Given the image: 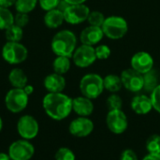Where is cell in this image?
Wrapping results in <instances>:
<instances>
[{
	"label": "cell",
	"mask_w": 160,
	"mask_h": 160,
	"mask_svg": "<svg viewBox=\"0 0 160 160\" xmlns=\"http://www.w3.org/2000/svg\"><path fill=\"white\" fill-rule=\"evenodd\" d=\"M42 107L50 118L62 121L72 112V98L63 92L48 93L42 99Z\"/></svg>",
	"instance_id": "6da1fadb"
},
{
	"label": "cell",
	"mask_w": 160,
	"mask_h": 160,
	"mask_svg": "<svg viewBox=\"0 0 160 160\" xmlns=\"http://www.w3.org/2000/svg\"><path fill=\"white\" fill-rule=\"evenodd\" d=\"M76 45V35L72 31L67 29L57 32L51 42L52 51L56 54V56L72 57V54L77 48Z\"/></svg>",
	"instance_id": "7a4b0ae2"
},
{
	"label": "cell",
	"mask_w": 160,
	"mask_h": 160,
	"mask_svg": "<svg viewBox=\"0 0 160 160\" xmlns=\"http://www.w3.org/2000/svg\"><path fill=\"white\" fill-rule=\"evenodd\" d=\"M80 91L90 99L98 98L104 91L103 78L97 73H88L80 81Z\"/></svg>",
	"instance_id": "3957f363"
},
{
	"label": "cell",
	"mask_w": 160,
	"mask_h": 160,
	"mask_svg": "<svg viewBox=\"0 0 160 160\" xmlns=\"http://www.w3.org/2000/svg\"><path fill=\"white\" fill-rule=\"evenodd\" d=\"M2 58L9 65H19L23 63L28 57L27 48L21 42L7 41L2 47Z\"/></svg>",
	"instance_id": "277c9868"
},
{
	"label": "cell",
	"mask_w": 160,
	"mask_h": 160,
	"mask_svg": "<svg viewBox=\"0 0 160 160\" xmlns=\"http://www.w3.org/2000/svg\"><path fill=\"white\" fill-rule=\"evenodd\" d=\"M104 36L110 39H120L126 36L128 30L127 21L120 16H110L105 19L101 26Z\"/></svg>",
	"instance_id": "5b68a950"
},
{
	"label": "cell",
	"mask_w": 160,
	"mask_h": 160,
	"mask_svg": "<svg viewBox=\"0 0 160 160\" xmlns=\"http://www.w3.org/2000/svg\"><path fill=\"white\" fill-rule=\"evenodd\" d=\"M29 96L24 92L23 88H12L5 97L6 108L12 113L22 112L28 105Z\"/></svg>",
	"instance_id": "8992f818"
},
{
	"label": "cell",
	"mask_w": 160,
	"mask_h": 160,
	"mask_svg": "<svg viewBox=\"0 0 160 160\" xmlns=\"http://www.w3.org/2000/svg\"><path fill=\"white\" fill-rule=\"evenodd\" d=\"M106 125L112 133L121 135L128 128V116L122 110L109 111L106 115Z\"/></svg>",
	"instance_id": "52a82bcc"
},
{
	"label": "cell",
	"mask_w": 160,
	"mask_h": 160,
	"mask_svg": "<svg viewBox=\"0 0 160 160\" xmlns=\"http://www.w3.org/2000/svg\"><path fill=\"white\" fill-rule=\"evenodd\" d=\"M17 131L23 140H33L38 136L39 131L38 122L32 115H22L17 122Z\"/></svg>",
	"instance_id": "ba28073f"
},
{
	"label": "cell",
	"mask_w": 160,
	"mask_h": 160,
	"mask_svg": "<svg viewBox=\"0 0 160 160\" xmlns=\"http://www.w3.org/2000/svg\"><path fill=\"white\" fill-rule=\"evenodd\" d=\"M34 154L35 148L27 140L15 141L8 147V156L11 160H30Z\"/></svg>",
	"instance_id": "9c48e42d"
},
{
	"label": "cell",
	"mask_w": 160,
	"mask_h": 160,
	"mask_svg": "<svg viewBox=\"0 0 160 160\" xmlns=\"http://www.w3.org/2000/svg\"><path fill=\"white\" fill-rule=\"evenodd\" d=\"M120 77L123 86L128 91L138 93L143 90V74L136 71L132 68L123 70Z\"/></svg>",
	"instance_id": "30bf717a"
},
{
	"label": "cell",
	"mask_w": 160,
	"mask_h": 160,
	"mask_svg": "<svg viewBox=\"0 0 160 160\" xmlns=\"http://www.w3.org/2000/svg\"><path fill=\"white\" fill-rule=\"evenodd\" d=\"M72 60L74 64L79 68H87L95 63L97 60L96 51L93 46L81 45L74 51L72 54Z\"/></svg>",
	"instance_id": "8fae6325"
},
{
	"label": "cell",
	"mask_w": 160,
	"mask_h": 160,
	"mask_svg": "<svg viewBox=\"0 0 160 160\" xmlns=\"http://www.w3.org/2000/svg\"><path fill=\"white\" fill-rule=\"evenodd\" d=\"M94 122L88 117L79 116L72 120L68 126L69 133L77 138H84L94 131Z\"/></svg>",
	"instance_id": "7c38bea8"
},
{
	"label": "cell",
	"mask_w": 160,
	"mask_h": 160,
	"mask_svg": "<svg viewBox=\"0 0 160 160\" xmlns=\"http://www.w3.org/2000/svg\"><path fill=\"white\" fill-rule=\"evenodd\" d=\"M89 13L90 9L84 4L69 5L64 11V18L69 24H79L87 20Z\"/></svg>",
	"instance_id": "4fadbf2b"
},
{
	"label": "cell",
	"mask_w": 160,
	"mask_h": 160,
	"mask_svg": "<svg viewBox=\"0 0 160 160\" xmlns=\"http://www.w3.org/2000/svg\"><path fill=\"white\" fill-rule=\"evenodd\" d=\"M130 64L133 69L142 74H145L154 68V59L151 54L146 52H136L131 57Z\"/></svg>",
	"instance_id": "5bb4252c"
},
{
	"label": "cell",
	"mask_w": 160,
	"mask_h": 160,
	"mask_svg": "<svg viewBox=\"0 0 160 160\" xmlns=\"http://www.w3.org/2000/svg\"><path fill=\"white\" fill-rule=\"evenodd\" d=\"M104 37L101 27L89 25L85 27L80 34V40L84 45L94 46L98 44Z\"/></svg>",
	"instance_id": "9a60e30c"
},
{
	"label": "cell",
	"mask_w": 160,
	"mask_h": 160,
	"mask_svg": "<svg viewBox=\"0 0 160 160\" xmlns=\"http://www.w3.org/2000/svg\"><path fill=\"white\" fill-rule=\"evenodd\" d=\"M43 85L48 93H62L66 88L67 82L63 75L53 72L45 77Z\"/></svg>",
	"instance_id": "2e32d148"
},
{
	"label": "cell",
	"mask_w": 160,
	"mask_h": 160,
	"mask_svg": "<svg viewBox=\"0 0 160 160\" xmlns=\"http://www.w3.org/2000/svg\"><path fill=\"white\" fill-rule=\"evenodd\" d=\"M94 103L92 99L86 97H77L72 99V111L79 116L88 117L94 112Z\"/></svg>",
	"instance_id": "e0dca14e"
},
{
	"label": "cell",
	"mask_w": 160,
	"mask_h": 160,
	"mask_svg": "<svg viewBox=\"0 0 160 160\" xmlns=\"http://www.w3.org/2000/svg\"><path fill=\"white\" fill-rule=\"evenodd\" d=\"M132 111L139 115L148 114L153 110V104L151 98L146 95L135 96L130 103Z\"/></svg>",
	"instance_id": "ac0fdd59"
},
{
	"label": "cell",
	"mask_w": 160,
	"mask_h": 160,
	"mask_svg": "<svg viewBox=\"0 0 160 160\" xmlns=\"http://www.w3.org/2000/svg\"><path fill=\"white\" fill-rule=\"evenodd\" d=\"M44 24L51 29H55L58 28L59 26L62 25V23L65 21L64 18V12L59 10L58 8H53L51 10L46 11L44 18Z\"/></svg>",
	"instance_id": "d6986e66"
},
{
	"label": "cell",
	"mask_w": 160,
	"mask_h": 160,
	"mask_svg": "<svg viewBox=\"0 0 160 160\" xmlns=\"http://www.w3.org/2000/svg\"><path fill=\"white\" fill-rule=\"evenodd\" d=\"M8 82L13 88H24L28 84V78L22 68H14L8 73Z\"/></svg>",
	"instance_id": "ffe728a7"
},
{
	"label": "cell",
	"mask_w": 160,
	"mask_h": 160,
	"mask_svg": "<svg viewBox=\"0 0 160 160\" xmlns=\"http://www.w3.org/2000/svg\"><path fill=\"white\" fill-rule=\"evenodd\" d=\"M159 73L153 68L143 74V90L146 93H152L159 85Z\"/></svg>",
	"instance_id": "44dd1931"
},
{
	"label": "cell",
	"mask_w": 160,
	"mask_h": 160,
	"mask_svg": "<svg viewBox=\"0 0 160 160\" xmlns=\"http://www.w3.org/2000/svg\"><path fill=\"white\" fill-rule=\"evenodd\" d=\"M103 83H104V89H106L107 91L112 94L119 92L123 87L121 77L115 74H109L105 78H103Z\"/></svg>",
	"instance_id": "7402d4cb"
},
{
	"label": "cell",
	"mask_w": 160,
	"mask_h": 160,
	"mask_svg": "<svg viewBox=\"0 0 160 160\" xmlns=\"http://www.w3.org/2000/svg\"><path fill=\"white\" fill-rule=\"evenodd\" d=\"M70 57L67 56H56L52 62V68L55 73L64 75L70 69Z\"/></svg>",
	"instance_id": "603a6c76"
},
{
	"label": "cell",
	"mask_w": 160,
	"mask_h": 160,
	"mask_svg": "<svg viewBox=\"0 0 160 160\" xmlns=\"http://www.w3.org/2000/svg\"><path fill=\"white\" fill-rule=\"evenodd\" d=\"M5 37L8 41L20 42L23 37V30L22 27L13 23L8 28L5 30Z\"/></svg>",
	"instance_id": "cb8c5ba5"
},
{
	"label": "cell",
	"mask_w": 160,
	"mask_h": 160,
	"mask_svg": "<svg viewBox=\"0 0 160 160\" xmlns=\"http://www.w3.org/2000/svg\"><path fill=\"white\" fill-rule=\"evenodd\" d=\"M14 23V15L8 8L0 7V30H6Z\"/></svg>",
	"instance_id": "d4e9b609"
},
{
	"label": "cell",
	"mask_w": 160,
	"mask_h": 160,
	"mask_svg": "<svg viewBox=\"0 0 160 160\" xmlns=\"http://www.w3.org/2000/svg\"><path fill=\"white\" fill-rule=\"evenodd\" d=\"M38 4V0H16L14 6L17 12L28 14L36 8Z\"/></svg>",
	"instance_id": "484cf974"
},
{
	"label": "cell",
	"mask_w": 160,
	"mask_h": 160,
	"mask_svg": "<svg viewBox=\"0 0 160 160\" xmlns=\"http://www.w3.org/2000/svg\"><path fill=\"white\" fill-rule=\"evenodd\" d=\"M145 148L148 154L160 155V135H151L145 142Z\"/></svg>",
	"instance_id": "4316f807"
},
{
	"label": "cell",
	"mask_w": 160,
	"mask_h": 160,
	"mask_svg": "<svg viewBox=\"0 0 160 160\" xmlns=\"http://www.w3.org/2000/svg\"><path fill=\"white\" fill-rule=\"evenodd\" d=\"M105 16L102 12L100 11H90L89 15H88V18H87V21L89 22L90 25H93V26H98V27H101L104 21H105Z\"/></svg>",
	"instance_id": "83f0119b"
},
{
	"label": "cell",
	"mask_w": 160,
	"mask_h": 160,
	"mask_svg": "<svg viewBox=\"0 0 160 160\" xmlns=\"http://www.w3.org/2000/svg\"><path fill=\"white\" fill-rule=\"evenodd\" d=\"M106 104H107L109 111L121 110L123 107V100L120 96H118L116 93H113L107 98Z\"/></svg>",
	"instance_id": "f1b7e54d"
},
{
	"label": "cell",
	"mask_w": 160,
	"mask_h": 160,
	"mask_svg": "<svg viewBox=\"0 0 160 160\" xmlns=\"http://www.w3.org/2000/svg\"><path fill=\"white\" fill-rule=\"evenodd\" d=\"M55 160H76V156L74 152L68 148V147H61L59 148L55 155H54Z\"/></svg>",
	"instance_id": "f546056e"
},
{
	"label": "cell",
	"mask_w": 160,
	"mask_h": 160,
	"mask_svg": "<svg viewBox=\"0 0 160 160\" xmlns=\"http://www.w3.org/2000/svg\"><path fill=\"white\" fill-rule=\"evenodd\" d=\"M95 51H96L97 59H99V60H105L109 58L111 55V49L105 44L97 46L95 48Z\"/></svg>",
	"instance_id": "4dcf8cb0"
},
{
	"label": "cell",
	"mask_w": 160,
	"mask_h": 160,
	"mask_svg": "<svg viewBox=\"0 0 160 160\" xmlns=\"http://www.w3.org/2000/svg\"><path fill=\"white\" fill-rule=\"evenodd\" d=\"M153 104V109L160 113V83L159 85L150 94Z\"/></svg>",
	"instance_id": "1f68e13d"
},
{
	"label": "cell",
	"mask_w": 160,
	"mask_h": 160,
	"mask_svg": "<svg viewBox=\"0 0 160 160\" xmlns=\"http://www.w3.org/2000/svg\"><path fill=\"white\" fill-rule=\"evenodd\" d=\"M29 22V15L27 13L17 12L14 15V23L22 28L26 26Z\"/></svg>",
	"instance_id": "d6a6232c"
},
{
	"label": "cell",
	"mask_w": 160,
	"mask_h": 160,
	"mask_svg": "<svg viewBox=\"0 0 160 160\" xmlns=\"http://www.w3.org/2000/svg\"><path fill=\"white\" fill-rule=\"evenodd\" d=\"M61 0H38V5L41 9L48 11L53 8H56Z\"/></svg>",
	"instance_id": "836d02e7"
},
{
	"label": "cell",
	"mask_w": 160,
	"mask_h": 160,
	"mask_svg": "<svg viewBox=\"0 0 160 160\" xmlns=\"http://www.w3.org/2000/svg\"><path fill=\"white\" fill-rule=\"evenodd\" d=\"M120 160H139V158L132 149H126L121 153Z\"/></svg>",
	"instance_id": "e575fe53"
},
{
	"label": "cell",
	"mask_w": 160,
	"mask_h": 160,
	"mask_svg": "<svg viewBox=\"0 0 160 160\" xmlns=\"http://www.w3.org/2000/svg\"><path fill=\"white\" fill-rule=\"evenodd\" d=\"M16 3V0H0V7H4V8H10L12 6H14Z\"/></svg>",
	"instance_id": "d590c367"
},
{
	"label": "cell",
	"mask_w": 160,
	"mask_h": 160,
	"mask_svg": "<svg viewBox=\"0 0 160 160\" xmlns=\"http://www.w3.org/2000/svg\"><path fill=\"white\" fill-rule=\"evenodd\" d=\"M68 6H69V4H68V3H67L65 0H61V1H60V3H59V5L57 6V8H58L59 10H61L62 12H64V11L66 10V8H67Z\"/></svg>",
	"instance_id": "8d00e7d4"
},
{
	"label": "cell",
	"mask_w": 160,
	"mask_h": 160,
	"mask_svg": "<svg viewBox=\"0 0 160 160\" xmlns=\"http://www.w3.org/2000/svg\"><path fill=\"white\" fill-rule=\"evenodd\" d=\"M142 160H160V155H153V154H148L146 155Z\"/></svg>",
	"instance_id": "74e56055"
},
{
	"label": "cell",
	"mask_w": 160,
	"mask_h": 160,
	"mask_svg": "<svg viewBox=\"0 0 160 160\" xmlns=\"http://www.w3.org/2000/svg\"><path fill=\"white\" fill-rule=\"evenodd\" d=\"M23 90H24V92H25L28 96H30V95H32L33 92H34V87H33L31 84H26V85L24 86Z\"/></svg>",
	"instance_id": "f35d334b"
},
{
	"label": "cell",
	"mask_w": 160,
	"mask_h": 160,
	"mask_svg": "<svg viewBox=\"0 0 160 160\" xmlns=\"http://www.w3.org/2000/svg\"><path fill=\"white\" fill-rule=\"evenodd\" d=\"M69 5H79V4H84L86 0H65Z\"/></svg>",
	"instance_id": "ab89813d"
},
{
	"label": "cell",
	"mask_w": 160,
	"mask_h": 160,
	"mask_svg": "<svg viewBox=\"0 0 160 160\" xmlns=\"http://www.w3.org/2000/svg\"><path fill=\"white\" fill-rule=\"evenodd\" d=\"M0 160H11L8 154L7 155L6 153H0Z\"/></svg>",
	"instance_id": "60d3db41"
},
{
	"label": "cell",
	"mask_w": 160,
	"mask_h": 160,
	"mask_svg": "<svg viewBox=\"0 0 160 160\" xmlns=\"http://www.w3.org/2000/svg\"><path fill=\"white\" fill-rule=\"evenodd\" d=\"M2 128H3V120L0 116V132L2 131Z\"/></svg>",
	"instance_id": "b9f144b4"
}]
</instances>
